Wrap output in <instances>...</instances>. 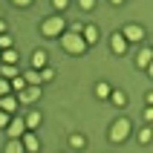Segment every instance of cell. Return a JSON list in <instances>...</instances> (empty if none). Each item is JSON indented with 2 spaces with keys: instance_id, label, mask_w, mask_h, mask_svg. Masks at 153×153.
Instances as JSON below:
<instances>
[{
  "instance_id": "1",
  "label": "cell",
  "mask_w": 153,
  "mask_h": 153,
  "mask_svg": "<svg viewBox=\"0 0 153 153\" xmlns=\"http://www.w3.org/2000/svg\"><path fill=\"white\" fill-rule=\"evenodd\" d=\"M58 41H61V49L67 52V55H87V41H84V35L81 32H72V29H64V32L58 35Z\"/></svg>"
},
{
  "instance_id": "2",
  "label": "cell",
  "mask_w": 153,
  "mask_h": 153,
  "mask_svg": "<svg viewBox=\"0 0 153 153\" xmlns=\"http://www.w3.org/2000/svg\"><path fill=\"white\" fill-rule=\"evenodd\" d=\"M67 29V20H64V15L61 12H55V15H46L41 20V26H38V32H41V38H49V41H58V35Z\"/></svg>"
},
{
  "instance_id": "3",
  "label": "cell",
  "mask_w": 153,
  "mask_h": 153,
  "mask_svg": "<svg viewBox=\"0 0 153 153\" xmlns=\"http://www.w3.org/2000/svg\"><path fill=\"white\" fill-rule=\"evenodd\" d=\"M130 133H133V121L130 119H116V121H110V127H107V139H110L113 145H124L130 139Z\"/></svg>"
},
{
  "instance_id": "4",
  "label": "cell",
  "mask_w": 153,
  "mask_h": 153,
  "mask_svg": "<svg viewBox=\"0 0 153 153\" xmlns=\"http://www.w3.org/2000/svg\"><path fill=\"white\" fill-rule=\"evenodd\" d=\"M17 95V104L20 107H32V104H38L43 98V84H26L20 93H15Z\"/></svg>"
},
{
  "instance_id": "5",
  "label": "cell",
  "mask_w": 153,
  "mask_h": 153,
  "mask_svg": "<svg viewBox=\"0 0 153 153\" xmlns=\"http://www.w3.org/2000/svg\"><path fill=\"white\" fill-rule=\"evenodd\" d=\"M119 32L124 35V38H127V43H142V41L147 38V29H145L142 23H136V20H130V23H124V26L119 29Z\"/></svg>"
},
{
  "instance_id": "6",
  "label": "cell",
  "mask_w": 153,
  "mask_h": 153,
  "mask_svg": "<svg viewBox=\"0 0 153 153\" xmlns=\"http://www.w3.org/2000/svg\"><path fill=\"white\" fill-rule=\"evenodd\" d=\"M107 41H110V52L113 55H127V49H130V43H127V38H124V35L119 32V29H116V32H110V38H107Z\"/></svg>"
},
{
  "instance_id": "7",
  "label": "cell",
  "mask_w": 153,
  "mask_h": 153,
  "mask_svg": "<svg viewBox=\"0 0 153 153\" xmlns=\"http://www.w3.org/2000/svg\"><path fill=\"white\" fill-rule=\"evenodd\" d=\"M26 133V121H23V116H12V119H9V124H6V136L9 139H20Z\"/></svg>"
},
{
  "instance_id": "8",
  "label": "cell",
  "mask_w": 153,
  "mask_h": 153,
  "mask_svg": "<svg viewBox=\"0 0 153 153\" xmlns=\"http://www.w3.org/2000/svg\"><path fill=\"white\" fill-rule=\"evenodd\" d=\"M23 121H26V130H38V127L43 124V113H41V110H38V107L32 104V107H29V110L23 113Z\"/></svg>"
},
{
  "instance_id": "9",
  "label": "cell",
  "mask_w": 153,
  "mask_h": 153,
  "mask_svg": "<svg viewBox=\"0 0 153 153\" xmlns=\"http://www.w3.org/2000/svg\"><path fill=\"white\" fill-rule=\"evenodd\" d=\"M20 142H23V150H26V153H38V150H41V139H38V130H26L23 136H20Z\"/></svg>"
},
{
  "instance_id": "10",
  "label": "cell",
  "mask_w": 153,
  "mask_h": 153,
  "mask_svg": "<svg viewBox=\"0 0 153 153\" xmlns=\"http://www.w3.org/2000/svg\"><path fill=\"white\" fill-rule=\"evenodd\" d=\"M150 58H153V49L150 46H142V49L136 52V58H133V64H136V69H150Z\"/></svg>"
},
{
  "instance_id": "11",
  "label": "cell",
  "mask_w": 153,
  "mask_h": 153,
  "mask_svg": "<svg viewBox=\"0 0 153 153\" xmlns=\"http://www.w3.org/2000/svg\"><path fill=\"white\" fill-rule=\"evenodd\" d=\"M81 35H84L87 46H95V43L101 41V32H98V26H95V23H84V29H81Z\"/></svg>"
},
{
  "instance_id": "12",
  "label": "cell",
  "mask_w": 153,
  "mask_h": 153,
  "mask_svg": "<svg viewBox=\"0 0 153 153\" xmlns=\"http://www.w3.org/2000/svg\"><path fill=\"white\" fill-rule=\"evenodd\" d=\"M0 107H3V110H6L9 116H15V113H17V107H20V104H17V95H15V93L0 95Z\"/></svg>"
},
{
  "instance_id": "13",
  "label": "cell",
  "mask_w": 153,
  "mask_h": 153,
  "mask_svg": "<svg viewBox=\"0 0 153 153\" xmlns=\"http://www.w3.org/2000/svg\"><path fill=\"white\" fill-rule=\"evenodd\" d=\"M29 64H32V69H41L49 64V55H46V49H32V55H29Z\"/></svg>"
},
{
  "instance_id": "14",
  "label": "cell",
  "mask_w": 153,
  "mask_h": 153,
  "mask_svg": "<svg viewBox=\"0 0 153 153\" xmlns=\"http://www.w3.org/2000/svg\"><path fill=\"white\" fill-rule=\"evenodd\" d=\"M107 101H110L113 107H119V110H121V107H127V95H124V90H116V87H113L110 95H107Z\"/></svg>"
},
{
  "instance_id": "15",
  "label": "cell",
  "mask_w": 153,
  "mask_h": 153,
  "mask_svg": "<svg viewBox=\"0 0 153 153\" xmlns=\"http://www.w3.org/2000/svg\"><path fill=\"white\" fill-rule=\"evenodd\" d=\"M110 90H113V84H107V81H95V87H93V95L98 98V101H107Z\"/></svg>"
},
{
  "instance_id": "16",
  "label": "cell",
  "mask_w": 153,
  "mask_h": 153,
  "mask_svg": "<svg viewBox=\"0 0 153 153\" xmlns=\"http://www.w3.org/2000/svg\"><path fill=\"white\" fill-rule=\"evenodd\" d=\"M67 145L72 147V150H84L90 142H87V136L84 133H69V139H67Z\"/></svg>"
},
{
  "instance_id": "17",
  "label": "cell",
  "mask_w": 153,
  "mask_h": 153,
  "mask_svg": "<svg viewBox=\"0 0 153 153\" xmlns=\"http://www.w3.org/2000/svg\"><path fill=\"white\" fill-rule=\"evenodd\" d=\"M20 55H17V46H9V49H0V64H17Z\"/></svg>"
},
{
  "instance_id": "18",
  "label": "cell",
  "mask_w": 153,
  "mask_h": 153,
  "mask_svg": "<svg viewBox=\"0 0 153 153\" xmlns=\"http://www.w3.org/2000/svg\"><path fill=\"white\" fill-rule=\"evenodd\" d=\"M150 139H153V127H150V124H142L139 133H136V142H139V145H150Z\"/></svg>"
},
{
  "instance_id": "19",
  "label": "cell",
  "mask_w": 153,
  "mask_h": 153,
  "mask_svg": "<svg viewBox=\"0 0 153 153\" xmlns=\"http://www.w3.org/2000/svg\"><path fill=\"white\" fill-rule=\"evenodd\" d=\"M0 75L6 78V81H12L15 75H20V67L17 64H0Z\"/></svg>"
},
{
  "instance_id": "20",
  "label": "cell",
  "mask_w": 153,
  "mask_h": 153,
  "mask_svg": "<svg viewBox=\"0 0 153 153\" xmlns=\"http://www.w3.org/2000/svg\"><path fill=\"white\" fill-rule=\"evenodd\" d=\"M3 150H6V153H26V150H23V142H20V139H9Z\"/></svg>"
},
{
  "instance_id": "21",
  "label": "cell",
  "mask_w": 153,
  "mask_h": 153,
  "mask_svg": "<svg viewBox=\"0 0 153 153\" xmlns=\"http://www.w3.org/2000/svg\"><path fill=\"white\" fill-rule=\"evenodd\" d=\"M38 72H41V84H49V81H55V69H52L49 64H46V67H41Z\"/></svg>"
},
{
  "instance_id": "22",
  "label": "cell",
  "mask_w": 153,
  "mask_h": 153,
  "mask_svg": "<svg viewBox=\"0 0 153 153\" xmlns=\"http://www.w3.org/2000/svg\"><path fill=\"white\" fill-rule=\"evenodd\" d=\"M9 87H12V93H20V90H23V87H26V78H23V72L12 78V81H9Z\"/></svg>"
},
{
  "instance_id": "23",
  "label": "cell",
  "mask_w": 153,
  "mask_h": 153,
  "mask_svg": "<svg viewBox=\"0 0 153 153\" xmlns=\"http://www.w3.org/2000/svg\"><path fill=\"white\" fill-rule=\"evenodd\" d=\"M23 78H26V84H41V72L38 69H26Z\"/></svg>"
},
{
  "instance_id": "24",
  "label": "cell",
  "mask_w": 153,
  "mask_h": 153,
  "mask_svg": "<svg viewBox=\"0 0 153 153\" xmlns=\"http://www.w3.org/2000/svg\"><path fill=\"white\" fill-rule=\"evenodd\" d=\"M9 46H15V38L9 32H0V49H9Z\"/></svg>"
},
{
  "instance_id": "25",
  "label": "cell",
  "mask_w": 153,
  "mask_h": 153,
  "mask_svg": "<svg viewBox=\"0 0 153 153\" xmlns=\"http://www.w3.org/2000/svg\"><path fill=\"white\" fill-rule=\"evenodd\" d=\"M69 3H72V0H52V9L64 15V12H67V9H69Z\"/></svg>"
},
{
  "instance_id": "26",
  "label": "cell",
  "mask_w": 153,
  "mask_h": 153,
  "mask_svg": "<svg viewBox=\"0 0 153 153\" xmlns=\"http://www.w3.org/2000/svg\"><path fill=\"white\" fill-rule=\"evenodd\" d=\"M75 3H78V9H81V12H93L98 0H75Z\"/></svg>"
},
{
  "instance_id": "27",
  "label": "cell",
  "mask_w": 153,
  "mask_h": 153,
  "mask_svg": "<svg viewBox=\"0 0 153 153\" xmlns=\"http://www.w3.org/2000/svg\"><path fill=\"white\" fill-rule=\"evenodd\" d=\"M142 121H145V124H150V121H153V107H150V104H145V110H142Z\"/></svg>"
},
{
  "instance_id": "28",
  "label": "cell",
  "mask_w": 153,
  "mask_h": 153,
  "mask_svg": "<svg viewBox=\"0 0 153 153\" xmlns=\"http://www.w3.org/2000/svg\"><path fill=\"white\" fill-rule=\"evenodd\" d=\"M9 3H12L15 9H29V6L35 3V0H9Z\"/></svg>"
},
{
  "instance_id": "29",
  "label": "cell",
  "mask_w": 153,
  "mask_h": 153,
  "mask_svg": "<svg viewBox=\"0 0 153 153\" xmlns=\"http://www.w3.org/2000/svg\"><path fill=\"white\" fill-rule=\"evenodd\" d=\"M9 119H12V116H9V113L3 110V107H0V130H6V124H9Z\"/></svg>"
},
{
  "instance_id": "30",
  "label": "cell",
  "mask_w": 153,
  "mask_h": 153,
  "mask_svg": "<svg viewBox=\"0 0 153 153\" xmlns=\"http://www.w3.org/2000/svg\"><path fill=\"white\" fill-rule=\"evenodd\" d=\"M6 93H12V87H9V81L3 75H0V95H6Z\"/></svg>"
},
{
  "instance_id": "31",
  "label": "cell",
  "mask_w": 153,
  "mask_h": 153,
  "mask_svg": "<svg viewBox=\"0 0 153 153\" xmlns=\"http://www.w3.org/2000/svg\"><path fill=\"white\" fill-rule=\"evenodd\" d=\"M0 32H9V26H6V20L0 17Z\"/></svg>"
},
{
  "instance_id": "32",
  "label": "cell",
  "mask_w": 153,
  "mask_h": 153,
  "mask_svg": "<svg viewBox=\"0 0 153 153\" xmlns=\"http://www.w3.org/2000/svg\"><path fill=\"white\" fill-rule=\"evenodd\" d=\"M110 6H124V0H107Z\"/></svg>"
}]
</instances>
